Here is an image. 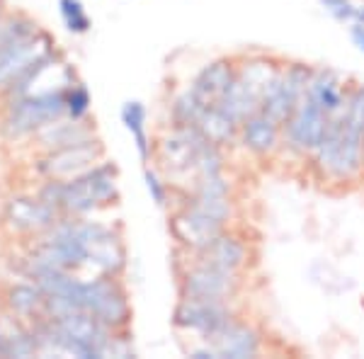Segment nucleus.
Listing matches in <instances>:
<instances>
[{"label": "nucleus", "mask_w": 364, "mask_h": 359, "mask_svg": "<svg viewBox=\"0 0 364 359\" xmlns=\"http://www.w3.org/2000/svg\"><path fill=\"white\" fill-rule=\"evenodd\" d=\"M318 149L321 163L336 175H348L360 166L364 149V92L352 100L348 117L328 124Z\"/></svg>", "instance_id": "1"}, {"label": "nucleus", "mask_w": 364, "mask_h": 359, "mask_svg": "<svg viewBox=\"0 0 364 359\" xmlns=\"http://www.w3.org/2000/svg\"><path fill=\"white\" fill-rule=\"evenodd\" d=\"M51 56V39L37 29V25L15 34L0 46V90L8 92L15 80H20L32 66Z\"/></svg>", "instance_id": "2"}, {"label": "nucleus", "mask_w": 364, "mask_h": 359, "mask_svg": "<svg viewBox=\"0 0 364 359\" xmlns=\"http://www.w3.org/2000/svg\"><path fill=\"white\" fill-rule=\"evenodd\" d=\"M63 112H66V97L61 92L22 95L8 109L3 129L8 136H25V134H34L46 124H51V122H56Z\"/></svg>", "instance_id": "3"}, {"label": "nucleus", "mask_w": 364, "mask_h": 359, "mask_svg": "<svg viewBox=\"0 0 364 359\" xmlns=\"http://www.w3.org/2000/svg\"><path fill=\"white\" fill-rule=\"evenodd\" d=\"M117 194L114 170L112 168H95L83 175H75L68 182H61V199L58 209H66L68 214H85L95 209L97 204L109 202Z\"/></svg>", "instance_id": "4"}, {"label": "nucleus", "mask_w": 364, "mask_h": 359, "mask_svg": "<svg viewBox=\"0 0 364 359\" xmlns=\"http://www.w3.org/2000/svg\"><path fill=\"white\" fill-rule=\"evenodd\" d=\"M80 309L87 311L102 321L105 326H119L127 321V301L124 294L117 289L114 282L109 279H92L83 282V289H80Z\"/></svg>", "instance_id": "5"}, {"label": "nucleus", "mask_w": 364, "mask_h": 359, "mask_svg": "<svg viewBox=\"0 0 364 359\" xmlns=\"http://www.w3.org/2000/svg\"><path fill=\"white\" fill-rule=\"evenodd\" d=\"M175 323L211 338V335H216L228 323V311L224 309V301L185 296V301L175 311Z\"/></svg>", "instance_id": "6"}, {"label": "nucleus", "mask_w": 364, "mask_h": 359, "mask_svg": "<svg viewBox=\"0 0 364 359\" xmlns=\"http://www.w3.org/2000/svg\"><path fill=\"white\" fill-rule=\"evenodd\" d=\"M326 129V109H321L311 97L296 105L289 117V139L296 149H318Z\"/></svg>", "instance_id": "7"}, {"label": "nucleus", "mask_w": 364, "mask_h": 359, "mask_svg": "<svg viewBox=\"0 0 364 359\" xmlns=\"http://www.w3.org/2000/svg\"><path fill=\"white\" fill-rule=\"evenodd\" d=\"M238 286V279L233 272L226 269H216L209 264H199L185 277V296L192 299H214V301H224L231 296Z\"/></svg>", "instance_id": "8"}, {"label": "nucleus", "mask_w": 364, "mask_h": 359, "mask_svg": "<svg viewBox=\"0 0 364 359\" xmlns=\"http://www.w3.org/2000/svg\"><path fill=\"white\" fill-rule=\"evenodd\" d=\"M173 231L185 245H190V248H195V250H202V248H207L211 240L221 235V221L192 204L190 209H185L182 214L175 216Z\"/></svg>", "instance_id": "9"}, {"label": "nucleus", "mask_w": 364, "mask_h": 359, "mask_svg": "<svg viewBox=\"0 0 364 359\" xmlns=\"http://www.w3.org/2000/svg\"><path fill=\"white\" fill-rule=\"evenodd\" d=\"M8 221L13 223L17 231L25 233H42L51 231L58 223L56 209L46 204L42 197H17L8 204Z\"/></svg>", "instance_id": "10"}, {"label": "nucleus", "mask_w": 364, "mask_h": 359, "mask_svg": "<svg viewBox=\"0 0 364 359\" xmlns=\"http://www.w3.org/2000/svg\"><path fill=\"white\" fill-rule=\"evenodd\" d=\"M97 156H100V149L97 146H92L90 141L73 144V146H63V149H56L49 158H44L42 173L49 175L51 180L75 178V175L90 166Z\"/></svg>", "instance_id": "11"}, {"label": "nucleus", "mask_w": 364, "mask_h": 359, "mask_svg": "<svg viewBox=\"0 0 364 359\" xmlns=\"http://www.w3.org/2000/svg\"><path fill=\"white\" fill-rule=\"evenodd\" d=\"M301 80L299 73H289L287 78H272V83L267 85L265 97H262V114H267L274 124L289 119L291 112L296 107L299 90H301Z\"/></svg>", "instance_id": "12"}, {"label": "nucleus", "mask_w": 364, "mask_h": 359, "mask_svg": "<svg viewBox=\"0 0 364 359\" xmlns=\"http://www.w3.org/2000/svg\"><path fill=\"white\" fill-rule=\"evenodd\" d=\"M231 83H233L231 63L219 61V63H211L209 68H204L202 73H199V78L195 80V87H192L190 92L195 95V100L204 109L219 107Z\"/></svg>", "instance_id": "13"}, {"label": "nucleus", "mask_w": 364, "mask_h": 359, "mask_svg": "<svg viewBox=\"0 0 364 359\" xmlns=\"http://www.w3.org/2000/svg\"><path fill=\"white\" fill-rule=\"evenodd\" d=\"M216 347V357H252L257 352V338L250 328L236 326V323L228 321L216 335H211Z\"/></svg>", "instance_id": "14"}, {"label": "nucleus", "mask_w": 364, "mask_h": 359, "mask_svg": "<svg viewBox=\"0 0 364 359\" xmlns=\"http://www.w3.org/2000/svg\"><path fill=\"white\" fill-rule=\"evenodd\" d=\"M245 260V248L238 243L236 238L228 235H219L214 238L207 248H202V264L216 269H226V272H236V269Z\"/></svg>", "instance_id": "15"}, {"label": "nucleus", "mask_w": 364, "mask_h": 359, "mask_svg": "<svg viewBox=\"0 0 364 359\" xmlns=\"http://www.w3.org/2000/svg\"><path fill=\"white\" fill-rule=\"evenodd\" d=\"M243 141L245 146H250L252 151H260L265 153L274 146L277 141V124L269 119L267 114H252L245 119V127H243Z\"/></svg>", "instance_id": "16"}, {"label": "nucleus", "mask_w": 364, "mask_h": 359, "mask_svg": "<svg viewBox=\"0 0 364 359\" xmlns=\"http://www.w3.org/2000/svg\"><path fill=\"white\" fill-rule=\"evenodd\" d=\"M233 124H236V122H233L226 112H221L219 107H209V109H202L195 127L211 141V144H224L226 139H231Z\"/></svg>", "instance_id": "17"}, {"label": "nucleus", "mask_w": 364, "mask_h": 359, "mask_svg": "<svg viewBox=\"0 0 364 359\" xmlns=\"http://www.w3.org/2000/svg\"><path fill=\"white\" fill-rule=\"evenodd\" d=\"M42 132V141L49 146H56V149H63V146H73V144H83L87 141V134L80 129L78 124H61V122H51L46 124Z\"/></svg>", "instance_id": "18"}, {"label": "nucleus", "mask_w": 364, "mask_h": 359, "mask_svg": "<svg viewBox=\"0 0 364 359\" xmlns=\"http://www.w3.org/2000/svg\"><path fill=\"white\" fill-rule=\"evenodd\" d=\"M122 122H124V127L134 134L139 156L146 161V156H149V144H146V129H144V122H146L144 105H141V102H127L124 109H122Z\"/></svg>", "instance_id": "19"}, {"label": "nucleus", "mask_w": 364, "mask_h": 359, "mask_svg": "<svg viewBox=\"0 0 364 359\" xmlns=\"http://www.w3.org/2000/svg\"><path fill=\"white\" fill-rule=\"evenodd\" d=\"M10 306H13L15 314L20 316H32L34 311H39L44 306V291L39 289L37 284L34 286H15L10 291Z\"/></svg>", "instance_id": "20"}, {"label": "nucleus", "mask_w": 364, "mask_h": 359, "mask_svg": "<svg viewBox=\"0 0 364 359\" xmlns=\"http://www.w3.org/2000/svg\"><path fill=\"white\" fill-rule=\"evenodd\" d=\"M309 97L326 112H333L340 107V92H338L336 80H333L331 75H318V78L314 80V85H311Z\"/></svg>", "instance_id": "21"}, {"label": "nucleus", "mask_w": 364, "mask_h": 359, "mask_svg": "<svg viewBox=\"0 0 364 359\" xmlns=\"http://www.w3.org/2000/svg\"><path fill=\"white\" fill-rule=\"evenodd\" d=\"M58 8H61V15L66 20V25L70 32H78L83 34L90 27V17L85 15L83 3L80 0H58Z\"/></svg>", "instance_id": "22"}, {"label": "nucleus", "mask_w": 364, "mask_h": 359, "mask_svg": "<svg viewBox=\"0 0 364 359\" xmlns=\"http://www.w3.org/2000/svg\"><path fill=\"white\" fill-rule=\"evenodd\" d=\"M87 107H90V97H87V92L83 87H73L66 95V109L70 112L73 119H80L87 112Z\"/></svg>", "instance_id": "23"}, {"label": "nucleus", "mask_w": 364, "mask_h": 359, "mask_svg": "<svg viewBox=\"0 0 364 359\" xmlns=\"http://www.w3.org/2000/svg\"><path fill=\"white\" fill-rule=\"evenodd\" d=\"M29 27H34L32 22H27V20H5V17H0V46H3L8 39H13L15 34H20V32H25V29Z\"/></svg>", "instance_id": "24"}, {"label": "nucleus", "mask_w": 364, "mask_h": 359, "mask_svg": "<svg viewBox=\"0 0 364 359\" xmlns=\"http://www.w3.org/2000/svg\"><path fill=\"white\" fill-rule=\"evenodd\" d=\"M323 5H326V10L331 15H336L338 20H352V17H357V8H352L350 0H321Z\"/></svg>", "instance_id": "25"}, {"label": "nucleus", "mask_w": 364, "mask_h": 359, "mask_svg": "<svg viewBox=\"0 0 364 359\" xmlns=\"http://www.w3.org/2000/svg\"><path fill=\"white\" fill-rule=\"evenodd\" d=\"M146 182H149V192L154 194V202L156 204H163L166 202V192H163V187H161V182H158V178L154 173H146Z\"/></svg>", "instance_id": "26"}, {"label": "nucleus", "mask_w": 364, "mask_h": 359, "mask_svg": "<svg viewBox=\"0 0 364 359\" xmlns=\"http://www.w3.org/2000/svg\"><path fill=\"white\" fill-rule=\"evenodd\" d=\"M352 39H355V44L364 51V25H357L352 29Z\"/></svg>", "instance_id": "27"}, {"label": "nucleus", "mask_w": 364, "mask_h": 359, "mask_svg": "<svg viewBox=\"0 0 364 359\" xmlns=\"http://www.w3.org/2000/svg\"><path fill=\"white\" fill-rule=\"evenodd\" d=\"M5 350H8V335L0 331V357H5Z\"/></svg>", "instance_id": "28"}]
</instances>
